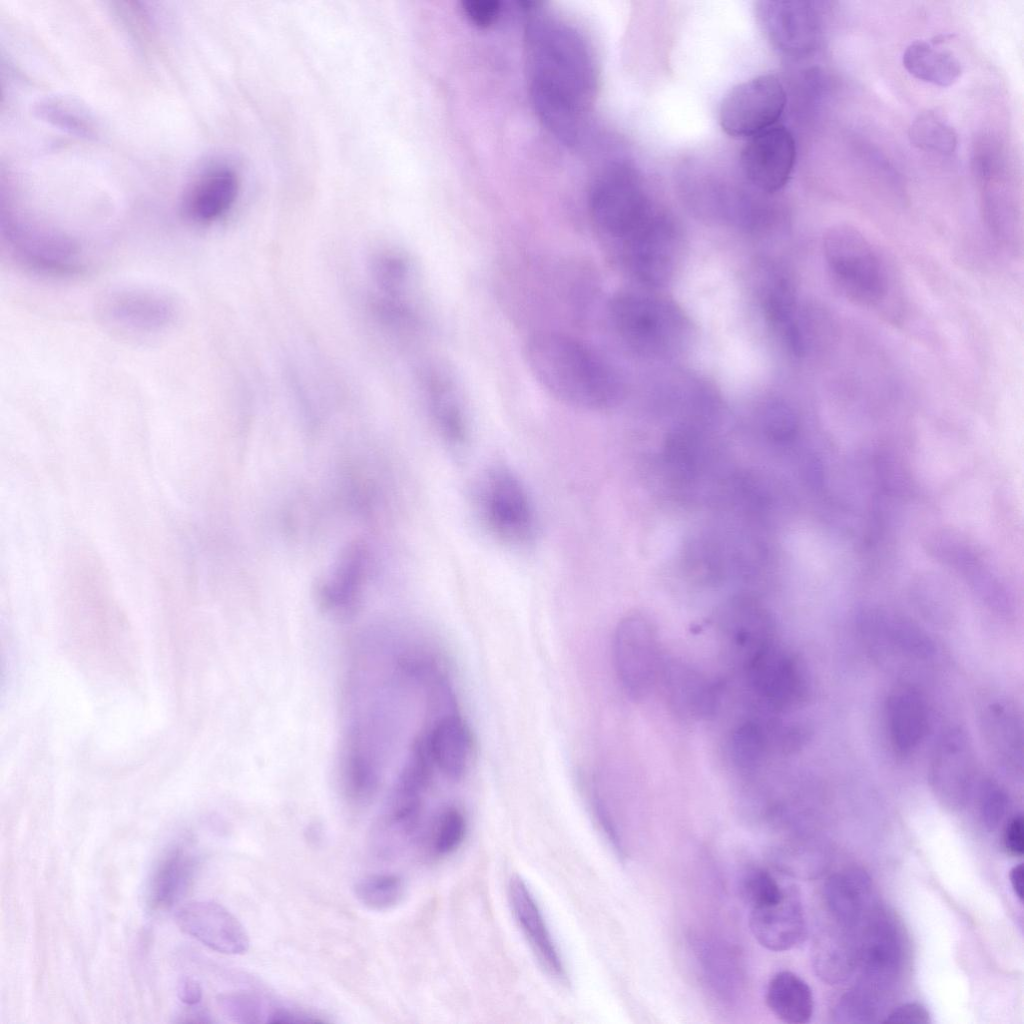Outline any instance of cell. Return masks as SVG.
Returning <instances> with one entry per match:
<instances>
[{"label": "cell", "mask_w": 1024, "mask_h": 1024, "mask_svg": "<svg viewBox=\"0 0 1024 1024\" xmlns=\"http://www.w3.org/2000/svg\"><path fill=\"white\" fill-rule=\"evenodd\" d=\"M525 72L538 120L563 144L580 145L598 88L592 46L573 22L531 9L524 31Z\"/></svg>", "instance_id": "cell-1"}, {"label": "cell", "mask_w": 1024, "mask_h": 1024, "mask_svg": "<svg viewBox=\"0 0 1024 1024\" xmlns=\"http://www.w3.org/2000/svg\"><path fill=\"white\" fill-rule=\"evenodd\" d=\"M524 357L536 381L566 405L602 410L620 400L622 384L614 369L573 337L536 333L526 341Z\"/></svg>", "instance_id": "cell-2"}, {"label": "cell", "mask_w": 1024, "mask_h": 1024, "mask_svg": "<svg viewBox=\"0 0 1024 1024\" xmlns=\"http://www.w3.org/2000/svg\"><path fill=\"white\" fill-rule=\"evenodd\" d=\"M588 208L594 226L617 257L665 212L651 199L635 167L624 161L598 171L590 185Z\"/></svg>", "instance_id": "cell-3"}, {"label": "cell", "mask_w": 1024, "mask_h": 1024, "mask_svg": "<svg viewBox=\"0 0 1024 1024\" xmlns=\"http://www.w3.org/2000/svg\"><path fill=\"white\" fill-rule=\"evenodd\" d=\"M823 251L832 281L848 300L866 307L884 301L889 289L886 267L860 231L849 225L832 227Z\"/></svg>", "instance_id": "cell-4"}, {"label": "cell", "mask_w": 1024, "mask_h": 1024, "mask_svg": "<svg viewBox=\"0 0 1024 1024\" xmlns=\"http://www.w3.org/2000/svg\"><path fill=\"white\" fill-rule=\"evenodd\" d=\"M613 324L637 351L664 356L678 351L688 337L683 313L666 300L634 292L616 295L610 305Z\"/></svg>", "instance_id": "cell-5"}, {"label": "cell", "mask_w": 1024, "mask_h": 1024, "mask_svg": "<svg viewBox=\"0 0 1024 1024\" xmlns=\"http://www.w3.org/2000/svg\"><path fill=\"white\" fill-rule=\"evenodd\" d=\"M481 518L489 532L512 548H525L536 535L532 501L519 477L496 466L482 477L478 491Z\"/></svg>", "instance_id": "cell-6"}, {"label": "cell", "mask_w": 1024, "mask_h": 1024, "mask_svg": "<svg viewBox=\"0 0 1024 1024\" xmlns=\"http://www.w3.org/2000/svg\"><path fill=\"white\" fill-rule=\"evenodd\" d=\"M612 659L624 692L636 701L648 697L659 682L664 662L652 623L636 614L623 618L614 631Z\"/></svg>", "instance_id": "cell-7"}, {"label": "cell", "mask_w": 1024, "mask_h": 1024, "mask_svg": "<svg viewBox=\"0 0 1024 1024\" xmlns=\"http://www.w3.org/2000/svg\"><path fill=\"white\" fill-rule=\"evenodd\" d=\"M758 704L779 713L804 703L809 678L802 661L778 641L758 652L740 667Z\"/></svg>", "instance_id": "cell-8"}, {"label": "cell", "mask_w": 1024, "mask_h": 1024, "mask_svg": "<svg viewBox=\"0 0 1024 1024\" xmlns=\"http://www.w3.org/2000/svg\"><path fill=\"white\" fill-rule=\"evenodd\" d=\"M787 102V94L775 75L754 77L736 85L723 98L719 123L736 138H751L776 125Z\"/></svg>", "instance_id": "cell-9"}, {"label": "cell", "mask_w": 1024, "mask_h": 1024, "mask_svg": "<svg viewBox=\"0 0 1024 1024\" xmlns=\"http://www.w3.org/2000/svg\"><path fill=\"white\" fill-rule=\"evenodd\" d=\"M103 323L130 336H148L164 331L176 319L174 299L164 292L125 287L113 289L98 303Z\"/></svg>", "instance_id": "cell-10"}, {"label": "cell", "mask_w": 1024, "mask_h": 1024, "mask_svg": "<svg viewBox=\"0 0 1024 1024\" xmlns=\"http://www.w3.org/2000/svg\"><path fill=\"white\" fill-rule=\"evenodd\" d=\"M796 161L792 133L774 125L750 138L741 153L745 177L759 190L774 193L788 182Z\"/></svg>", "instance_id": "cell-11"}, {"label": "cell", "mask_w": 1024, "mask_h": 1024, "mask_svg": "<svg viewBox=\"0 0 1024 1024\" xmlns=\"http://www.w3.org/2000/svg\"><path fill=\"white\" fill-rule=\"evenodd\" d=\"M756 13L767 39L781 53L802 56L817 44L820 24L811 2L762 1Z\"/></svg>", "instance_id": "cell-12"}, {"label": "cell", "mask_w": 1024, "mask_h": 1024, "mask_svg": "<svg viewBox=\"0 0 1024 1024\" xmlns=\"http://www.w3.org/2000/svg\"><path fill=\"white\" fill-rule=\"evenodd\" d=\"M975 772V755L966 734L959 729L945 733L930 764V781L936 796L949 807L962 806L971 793Z\"/></svg>", "instance_id": "cell-13"}, {"label": "cell", "mask_w": 1024, "mask_h": 1024, "mask_svg": "<svg viewBox=\"0 0 1024 1024\" xmlns=\"http://www.w3.org/2000/svg\"><path fill=\"white\" fill-rule=\"evenodd\" d=\"M175 920L184 933L217 952L238 955L249 949V936L243 925L214 901L188 902L177 909Z\"/></svg>", "instance_id": "cell-14"}, {"label": "cell", "mask_w": 1024, "mask_h": 1024, "mask_svg": "<svg viewBox=\"0 0 1024 1024\" xmlns=\"http://www.w3.org/2000/svg\"><path fill=\"white\" fill-rule=\"evenodd\" d=\"M659 682L669 706L679 717L699 720L715 713L719 687L692 665L682 660L664 659Z\"/></svg>", "instance_id": "cell-15"}, {"label": "cell", "mask_w": 1024, "mask_h": 1024, "mask_svg": "<svg viewBox=\"0 0 1024 1024\" xmlns=\"http://www.w3.org/2000/svg\"><path fill=\"white\" fill-rule=\"evenodd\" d=\"M508 898L516 922L540 966L555 981L567 984V971L556 943L534 895L519 876L510 879Z\"/></svg>", "instance_id": "cell-16"}, {"label": "cell", "mask_w": 1024, "mask_h": 1024, "mask_svg": "<svg viewBox=\"0 0 1024 1024\" xmlns=\"http://www.w3.org/2000/svg\"><path fill=\"white\" fill-rule=\"evenodd\" d=\"M724 635L740 667L777 641L772 615L756 600L734 599L724 611Z\"/></svg>", "instance_id": "cell-17"}, {"label": "cell", "mask_w": 1024, "mask_h": 1024, "mask_svg": "<svg viewBox=\"0 0 1024 1024\" xmlns=\"http://www.w3.org/2000/svg\"><path fill=\"white\" fill-rule=\"evenodd\" d=\"M749 926L758 943L770 951L782 952L796 946L806 931L796 892L787 887L779 901L750 909Z\"/></svg>", "instance_id": "cell-18"}, {"label": "cell", "mask_w": 1024, "mask_h": 1024, "mask_svg": "<svg viewBox=\"0 0 1024 1024\" xmlns=\"http://www.w3.org/2000/svg\"><path fill=\"white\" fill-rule=\"evenodd\" d=\"M424 741L433 765L447 778L459 780L464 776L472 755V737L459 715H441Z\"/></svg>", "instance_id": "cell-19"}, {"label": "cell", "mask_w": 1024, "mask_h": 1024, "mask_svg": "<svg viewBox=\"0 0 1024 1024\" xmlns=\"http://www.w3.org/2000/svg\"><path fill=\"white\" fill-rule=\"evenodd\" d=\"M886 723L890 742L900 754L913 752L928 727V709L921 694L911 687H899L888 697Z\"/></svg>", "instance_id": "cell-20"}, {"label": "cell", "mask_w": 1024, "mask_h": 1024, "mask_svg": "<svg viewBox=\"0 0 1024 1024\" xmlns=\"http://www.w3.org/2000/svg\"><path fill=\"white\" fill-rule=\"evenodd\" d=\"M239 178L228 167L214 168L202 175L188 191L184 208L198 223H209L224 215L239 193Z\"/></svg>", "instance_id": "cell-21"}, {"label": "cell", "mask_w": 1024, "mask_h": 1024, "mask_svg": "<svg viewBox=\"0 0 1024 1024\" xmlns=\"http://www.w3.org/2000/svg\"><path fill=\"white\" fill-rule=\"evenodd\" d=\"M367 565V552L354 543L340 555L334 569L320 587L322 603L335 611H346L357 598Z\"/></svg>", "instance_id": "cell-22"}, {"label": "cell", "mask_w": 1024, "mask_h": 1024, "mask_svg": "<svg viewBox=\"0 0 1024 1024\" xmlns=\"http://www.w3.org/2000/svg\"><path fill=\"white\" fill-rule=\"evenodd\" d=\"M196 861L184 846L170 848L157 864L149 884L148 898L154 908L173 905L192 880Z\"/></svg>", "instance_id": "cell-23"}, {"label": "cell", "mask_w": 1024, "mask_h": 1024, "mask_svg": "<svg viewBox=\"0 0 1024 1024\" xmlns=\"http://www.w3.org/2000/svg\"><path fill=\"white\" fill-rule=\"evenodd\" d=\"M902 63L916 79L940 87L954 84L962 73L957 57L938 47L937 41H913L904 50Z\"/></svg>", "instance_id": "cell-24"}, {"label": "cell", "mask_w": 1024, "mask_h": 1024, "mask_svg": "<svg viewBox=\"0 0 1024 1024\" xmlns=\"http://www.w3.org/2000/svg\"><path fill=\"white\" fill-rule=\"evenodd\" d=\"M766 1004L778 1019L789 1024L809 1022L814 1010L809 985L790 971H780L770 979Z\"/></svg>", "instance_id": "cell-25"}, {"label": "cell", "mask_w": 1024, "mask_h": 1024, "mask_svg": "<svg viewBox=\"0 0 1024 1024\" xmlns=\"http://www.w3.org/2000/svg\"><path fill=\"white\" fill-rule=\"evenodd\" d=\"M984 730L999 763L1009 772H1021L1022 729L1016 713L1005 705H990L984 715Z\"/></svg>", "instance_id": "cell-26"}, {"label": "cell", "mask_w": 1024, "mask_h": 1024, "mask_svg": "<svg viewBox=\"0 0 1024 1024\" xmlns=\"http://www.w3.org/2000/svg\"><path fill=\"white\" fill-rule=\"evenodd\" d=\"M870 882L861 871L835 874L828 878L824 894L829 911L840 925L853 928L862 918Z\"/></svg>", "instance_id": "cell-27"}, {"label": "cell", "mask_w": 1024, "mask_h": 1024, "mask_svg": "<svg viewBox=\"0 0 1024 1024\" xmlns=\"http://www.w3.org/2000/svg\"><path fill=\"white\" fill-rule=\"evenodd\" d=\"M901 951L897 934L885 921L871 924L861 951L866 973L875 981L890 979L897 972Z\"/></svg>", "instance_id": "cell-28"}, {"label": "cell", "mask_w": 1024, "mask_h": 1024, "mask_svg": "<svg viewBox=\"0 0 1024 1024\" xmlns=\"http://www.w3.org/2000/svg\"><path fill=\"white\" fill-rule=\"evenodd\" d=\"M908 136L916 148L941 155H951L958 144L953 127L933 110L923 111L914 118Z\"/></svg>", "instance_id": "cell-29"}, {"label": "cell", "mask_w": 1024, "mask_h": 1024, "mask_svg": "<svg viewBox=\"0 0 1024 1024\" xmlns=\"http://www.w3.org/2000/svg\"><path fill=\"white\" fill-rule=\"evenodd\" d=\"M431 406L438 430L454 450H462L468 442V428L461 407L441 386L432 387Z\"/></svg>", "instance_id": "cell-30"}, {"label": "cell", "mask_w": 1024, "mask_h": 1024, "mask_svg": "<svg viewBox=\"0 0 1024 1024\" xmlns=\"http://www.w3.org/2000/svg\"><path fill=\"white\" fill-rule=\"evenodd\" d=\"M353 891L357 900L366 908L386 911L402 900L404 884L394 874H369L355 882Z\"/></svg>", "instance_id": "cell-31"}, {"label": "cell", "mask_w": 1024, "mask_h": 1024, "mask_svg": "<svg viewBox=\"0 0 1024 1024\" xmlns=\"http://www.w3.org/2000/svg\"><path fill=\"white\" fill-rule=\"evenodd\" d=\"M813 955L818 975L828 982L848 977L855 963V955L849 946L841 939L829 936H824L815 943Z\"/></svg>", "instance_id": "cell-32"}, {"label": "cell", "mask_w": 1024, "mask_h": 1024, "mask_svg": "<svg viewBox=\"0 0 1024 1024\" xmlns=\"http://www.w3.org/2000/svg\"><path fill=\"white\" fill-rule=\"evenodd\" d=\"M224 1016L241 1024L269 1023L274 1006L248 993H228L217 998Z\"/></svg>", "instance_id": "cell-33"}, {"label": "cell", "mask_w": 1024, "mask_h": 1024, "mask_svg": "<svg viewBox=\"0 0 1024 1024\" xmlns=\"http://www.w3.org/2000/svg\"><path fill=\"white\" fill-rule=\"evenodd\" d=\"M786 888L769 871L758 867L748 869L740 880V894L750 909L779 901Z\"/></svg>", "instance_id": "cell-34"}, {"label": "cell", "mask_w": 1024, "mask_h": 1024, "mask_svg": "<svg viewBox=\"0 0 1024 1024\" xmlns=\"http://www.w3.org/2000/svg\"><path fill=\"white\" fill-rule=\"evenodd\" d=\"M370 269L373 281L382 292L381 297L396 300L407 275L403 259L391 252H380L372 258Z\"/></svg>", "instance_id": "cell-35"}, {"label": "cell", "mask_w": 1024, "mask_h": 1024, "mask_svg": "<svg viewBox=\"0 0 1024 1024\" xmlns=\"http://www.w3.org/2000/svg\"><path fill=\"white\" fill-rule=\"evenodd\" d=\"M42 118L72 132L89 135L92 132L90 118L85 111L66 99H50L40 104Z\"/></svg>", "instance_id": "cell-36"}, {"label": "cell", "mask_w": 1024, "mask_h": 1024, "mask_svg": "<svg viewBox=\"0 0 1024 1024\" xmlns=\"http://www.w3.org/2000/svg\"><path fill=\"white\" fill-rule=\"evenodd\" d=\"M467 822L464 814L455 807L447 808L440 815L434 832L433 847L440 855L454 852L465 839Z\"/></svg>", "instance_id": "cell-37"}, {"label": "cell", "mask_w": 1024, "mask_h": 1024, "mask_svg": "<svg viewBox=\"0 0 1024 1024\" xmlns=\"http://www.w3.org/2000/svg\"><path fill=\"white\" fill-rule=\"evenodd\" d=\"M763 429L766 436L777 443L792 440L798 429V418L794 410L785 402L772 401L763 412Z\"/></svg>", "instance_id": "cell-38"}, {"label": "cell", "mask_w": 1024, "mask_h": 1024, "mask_svg": "<svg viewBox=\"0 0 1024 1024\" xmlns=\"http://www.w3.org/2000/svg\"><path fill=\"white\" fill-rule=\"evenodd\" d=\"M980 812L989 826H995L1002 819L1007 808V795L1001 786L987 779L980 787Z\"/></svg>", "instance_id": "cell-39"}, {"label": "cell", "mask_w": 1024, "mask_h": 1024, "mask_svg": "<svg viewBox=\"0 0 1024 1024\" xmlns=\"http://www.w3.org/2000/svg\"><path fill=\"white\" fill-rule=\"evenodd\" d=\"M836 1010L838 1021L844 1023L872 1021L876 1012L873 999L862 992L847 994Z\"/></svg>", "instance_id": "cell-40"}, {"label": "cell", "mask_w": 1024, "mask_h": 1024, "mask_svg": "<svg viewBox=\"0 0 1024 1024\" xmlns=\"http://www.w3.org/2000/svg\"><path fill=\"white\" fill-rule=\"evenodd\" d=\"M467 18L478 27L492 25L501 12V5L496 0H468L462 3Z\"/></svg>", "instance_id": "cell-41"}, {"label": "cell", "mask_w": 1024, "mask_h": 1024, "mask_svg": "<svg viewBox=\"0 0 1024 1024\" xmlns=\"http://www.w3.org/2000/svg\"><path fill=\"white\" fill-rule=\"evenodd\" d=\"M929 1013L919 1003H906L894 1009L884 1023H929Z\"/></svg>", "instance_id": "cell-42"}, {"label": "cell", "mask_w": 1024, "mask_h": 1024, "mask_svg": "<svg viewBox=\"0 0 1024 1024\" xmlns=\"http://www.w3.org/2000/svg\"><path fill=\"white\" fill-rule=\"evenodd\" d=\"M1004 844L1012 855L1021 856L1023 854L1024 821L1022 815L1015 816L1007 825L1004 834Z\"/></svg>", "instance_id": "cell-43"}, {"label": "cell", "mask_w": 1024, "mask_h": 1024, "mask_svg": "<svg viewBox=\"0 0 1024 1024\" xmlns=\"http://www.w3.org/2000/svg\"><path fill=\"white\" fill-rule=\"evenodd\" d=\"M177 993L179 999L186 1005H196L202 998L199 982L190 976H184L179 980Z\"/></svg>", "instance_id": "cell-44"}, {"label": "cell", "mask_w": 1024, "mask_h": 1024, "mask_svg": "<svg viewBox=\"0 0 1024 1024\" xmlns=\"http://www.w3.org/2000/svg\"><path fill=\"white\" fill-rule=\"evenodd\" d=\"M1014 893L1022 902L1024 898V869L1022 864L1015 865L1009 874Z\"/></svg>", "instance_id": "cell-45"}]
</instances>
